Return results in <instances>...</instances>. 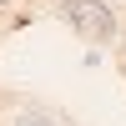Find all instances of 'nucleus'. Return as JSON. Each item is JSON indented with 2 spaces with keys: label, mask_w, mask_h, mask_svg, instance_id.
Instances as JSON below:
<instances>
[{
  "label": "nucleus",
  "mask_w": 126,
  "mask_h": 126,
  "mask_svg": "<svg viewBox=\"0 0 126 126\" xmlns=\"http://www.w3.org/2000/svg\"><path fill=\"white\" fill-rule=\"evenodd\" d=\"M61 20H66L76 35H86V40H111L116 35V15H111V5H101V0H66V5H61Z\"/></svg>",
  "instance_id": "nucleus-1"
},
{
  "label": "nucleus",
  "mask_w": 126,
  "mask_h": 126,
  "mask_svg": "<svg viewBox=\"0 0 126 126\" xmlns=\"http://www.w3.org/2000/svg\"><path fill=\"white\" fill-rule=\"evenodd\" d=\"M15 126H56V121H50V116H46V111H25V116H20Z\"/></svg>",
  "instance_id": "nucleus-2"
},
{
  "label": "nucleus",
  "mask_w": 126,
  "mask_h": 126,
  "mask_svg": "<svg viewBox=\"0 0 126 126\" xmlns=\"http://www.w3.org/2000/svg\"><path fill=\"white\" fill-rule=\"evenodd\" d=\"M0 5H10V0H0Z\"/></svg>",
  "instance_id": "nucleus-3"
}]
</instances>
